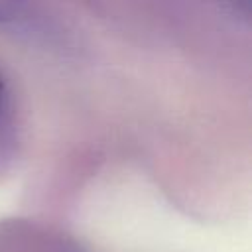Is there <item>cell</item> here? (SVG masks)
Listing matches in <instances>:
<instances>
[{
	"label": "cell",
	"mask_w": 252,
	"mask_h": 252,
	"mask_svg": "<svg viewBox=\"0 0 252 252\" xmlns=\"http://www.w3.org/2000/svg\"><path fill=\"white\" fill-rule=\"evenodd\" d=\"M0 94H2V79H0Z\"/></svg>",
	"instance_id": "1"
}]
</instances>
